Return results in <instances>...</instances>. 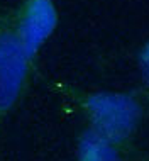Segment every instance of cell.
<instances>
[{
	"instance_id": "6da1fadb",
	"label": "cell",
	"mask_w": 149,
	"mask_h": 161,
	"mask_svg": "<svg viewBox=\"0 0 149 161\" xmlns=\"http://www.w3.org/2000/svg\"><path fill=\"white\" fill-rule=\"evenodd\" d=\"M83 108L90 127L120 147L130 142L142 119V103L134 93H90L83 98Z\"/></svg>"
},
{
	"instance_id": "5b68a950",
	"label": "cell",
	"mask_w": 149,
	"mask_h": 161,
	"mask_svg": "<svg viewBox=\"0 0 149 161\" xmlns=\"http://www.w3.org/2000/svg\"><path fill=\"white\" fill-rule=\"evenodd\" d=\"M139 69H141L142 80L149 86V41L141 47V53H139Z\"/></svg>"
},
{
	"instance_id": "3957f363",
	"label": "cell",
	"mask_w": 149,
	"mask_h": 161,
	"mask_svg": "<svg viewBox=\"0 0 149 161\" xmlns=\"http://www.w3.org/2000/svg\"><path fill=\"white\" fill-rule=\"evenodd\" d=\"M58 24V12L52 0H27L19 20V36L25 51L32 56L46 42Z\"/></svg>"
},
{
	"instance_id": "277c9868",
	"label": "cell",
	"mask_w": 149,
	"mask_h": 161,
	"mask_svg": "<svg viewBox=\"0 0 149 161\" xmlns=\"http://www.w3.org/2000/svg\"><path fill=\"white\" fill-rule=\"evenodd\" d=\"M76 161H124V147L90 127L78 139Z\"/></svg>"
},
{
	"instance_id": "7a4b0ae2",
	"label": "cell",
	"mask_w": 149,
	"mask_h": 161,
	"mask_svg": "<svg viewBox=\"0 0 149 161\" xmlns=\"http://www.w3.org/2000/svg\"><path fill=\"white\" fill-rule=\"evenodd\" d=\"M30 54L17 34H0V112L14 105L27 76Z\"/></svg>"
}]
</instances>
